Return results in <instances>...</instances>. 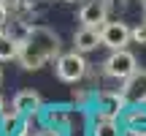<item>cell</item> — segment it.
<instances>
[{"mask_svg":"<svg viewBox=\"0 0 146 136\" xmlns=\"http://www.w3.org/2000/svg\"><path fill=\"white\" fill-rule=\"evenodd\" d=\"M135 68H138L135 55L127 52V46H125V49H111V55L106 57V63H103V73H106V76H111V79L125 82Z\"/></svg>","mask_w":146,"mask_h":136,"instance_id":"cell-3","label":"cell"},{"mask_svg":"<svg viewBox=\"0 0 146 136\" xmlns=\"http://www.w3.org/2000/svg\"><path fill=\"white\" fill-rule=\"evenodd\" d=\"M100 44H103V38H100V27L81 25V30H76V36H73V46H76V52H81V55L98 49Z\"/></svg>","mask_w":146,"mask_h":136,"instance_id":"cell-9","label":"cell"},{"mask_svg":"<svg viewBox=\"0 0 146 136\" xmlns=\"http://www.w3.org/2000/svg\"><path fill=\"white\" fill-rule=\"evenodd\" d=\"M141 3V11H143V16H146V0H138Z\"/></svg>","mask_w":146,"mask_h":136,"instance_id":"cell-18","label":"cell"},{"mask_svg":"<svg viewBox=\"0 0 146 136\" xmlns=\"http://www.w3.org/2000/svg\"><path fill=\"white\" fill-rule=\"evenodd\" d=\"M0 106H3V104H0Z\"/></svg>","mask_w":146,"mask_h":136,"instance_id":"cell-22","label":"cell"},{"mask_svg":"<svg viewBox=\"0 0 146 136\" xmlns=\"http://www.w3.org/2000/svg\"><path fill=\"white\" fill-rule=\"evenodd\" d=\"M89 136H125V131L119 128V123L114 117H103V114H95V123H92V131Z\"/></svg>","mask_w":146,"mask_h":136,"instance_id":"cell-10","label":"cell"},{"mask_svg":"<svg viewBox=\"0 0 146 136\" xmlns=\"http://www.w3.org/2000/svg\"><path fill=\"white\" fill-rule=\"evenodd\" d=\"M19 46L22 44L16 41L14 36H0V63H8V60H16L19 57Z\"/></svg>","mask_w":146,"mask_h":136,"instance_id":"cell-12","label":"cell"},{"mask_svg":"<svg viewBox=\"0 0 146 136\" xmlns=\"http://www.w3.org/2000/svg\"><path fill=\"white\" fill-rule=\"evenodd\" d=\"M125 136H146V128H122Z\"/></svg>","mask_w":146,"mask_h":136,"instance_id":"cell-17","label":"cell"},{"mask_svg":"<svg viewBox=\"0 0 146 136\" xmlns=\"http://www.w3.org/2000/svg\"><path fill=\"white\" fill-rule=\"evenodd\" d=\"M60 55V36L54 30H49V27H30L27 30V36L22 38V46H19V63L22 68H27V71H35V68H41L43 63H49L52 57H57Z\"/></svg>","mask_w":146,"mask_h":136,"instance_id":"cell-1","label":"cell"},{"mask_svg":"<svg viewBox=\"0 0 146 136\" xmlns=\"http://www.w3.org/2000/svg\"><path fill=\"white\" fill-rule=\"evenodd\" d=\"M78 22L89 27H100L108 22V0H89L78 11Z\"/></svg>","mask_w":146,"mask_h":136,"instance_id":"cell-7","label":"cell"},{"mask_svg":"<svg viewBox=\"0 0 146 136\" xmlns=\"http://www.w3.org/2000/svg\"><path fill=\"white\" fill-rule=\"evenodd\" d=\"M0 82H3V73H0Z\"/></svg>","mask_w":146,"mask_h":136,"instance_id":"cell-20","label":"cell"},{"mask_svg":"<svg viewBox=\"0 0 146 136\" xmlns=\"http://www.w3.org/2000/svg\"><path fill=\"white\" fill-rule=\"evenodd\" d=\"M133 41L135 44H146V16H143V22H138V25L133 27Z\"/></svg>","mask_w":146,"mask_h":136,"instance_id":"cell-13","label":"cell"},{"mask_svg":"<svg viewBox=\"0 0 146 136\" xmlns=\"http://www.w3.org/2000/svg\"><path fill=\"white\" fill-rule=\"evenodd\" d=\"M49 123H54V125H65V123H68V114H65V112H52V114H49Z\"/></svg>","mask_w":146,"mask_h":136,"instance_id":"cell-15","label":"cell"},{"mask_svg":"<svg viewBox=\"0 0 146 136\" xmlns=\"http://www.w3.org/2000/svg\"><path fill=\"white\" fill-rule=\"evenodd\" d=\"M100 38L108 49H125L133 41V27H127L125 22H106L100 25Z\"/></svg>","mask_w":146,"mask_h":136,"instance_id":"cell-5","label":"cell"},{"mask_svg":"<svg viewBox=\"0 0 146 136\" xmlns=\"http://www.w3.org/2000/svg\"><path fill=\"white\" fill-rule=\"evenodd\" d=\"M54 71H57V76L62 79V82L68 84H76L84 79V73H87V60H84L81 52H65V55H57V60H54Z\"/></svg>","mask_w":146,"mask_h":136,"instance_id":"cell-2","label":"cell"},{"mask_svg":"<svg viewBox=\"0 0 146 136\" xmlns=\"http://www.w3.org/2000/svg\"><path fill=\"white\" fill-rule=\"evenodd\" d=\"M122 95L127 104H146V68H135L122 84Z\"/></svg>","mask_w":146,"mask_h":136,"instance_id":"cell-6","label":"cell"},{"mask_svg":"<svg viewBox=\"0 0 146 136\" xmlns=\"http://www.w3.org/2000/svg\"><path fill=\"white\" fill-rule=\"evenodd\" d=\"M122 128H146V106L130 104L122 114Z\"/></svg>","mask_w":146,"mask_h":136,"instance_id":"cell-11","label":"cell"},{"mask_svg":"<svg viewBox=\"0 0 146 136\" xmlns=\"http://www.w3.org/2000/svg\"><path fill=\"white\" fill-rule=\"evenodd\" d=\"M0 36H3V30H0Z\"/></svg>","mask_w":146,"mask_h":136,"instance_id":"cell-21","label":"cell"},{"mask_svg":"<svg viewBox=\"0 0 146 136\" xmlns=\"http://www.w3.org/2000/svg\"><path fill=\"white\" fill-rule=\"evenodd\" d=\"M14 106L19 114H25V117H33V114H38L41 112V106H43V98L35 93V90H19V93L14 95Z\"/></svg>","mask_w":146,"mask_h":136,"instance_id":"cell-8","label":"cell"},{"mask_svg":"<svg viewBox=\"0 0 146 136\" xmlns=\"http://www.w3.org/2000/svg\"><path fill=\"white\" fill-rule=\"evenodd\" d=\"M127 98L122 93H111V90H100L95 95V114H103V117H122L127 109Z\"/></svg>","mask_w":146,"mask_h":136,"instance_id":"cell-4","label":"cell"},{"mask_svg":"<svg viewBox=\"0 0 146 136\" xmlns=\"http://www.w3.org/2000/svg\"><path fill=\"white\" fill-rule=\"evenodd\" d=\"M35 136H65V131H62V125H49V128H41V131H35Z\"/></svg>","mask_w":146,"mask_h":136,"instance_id":"cell-14","label":"cell"},{"mask_svg":"<svg viewBox=\"0 0 146 136\" xmlns=\"http://www.w3.org/2000/svg\"><path fill=\"white\" fill-rule=\"evenodd\" d=\"M5 25H8V5L0 0V30H3Z\"/></svg>","mask_w":146,"mask_h":136,"instance_id":"cell-16","label":"cell"},{"mask_svg":"<svg viewBox=\"0 0 146 136\" xmlns=\"http://www.w3.org/2000/svg\"><path fill=\"white\" fill-rule=\"evenodd\" d=\"M65 3H76V0H65Z\"/></svg>","mask_w":146,"mask_h":136,"instance_id":"cell-19","label":"cell"}]
</instances>
